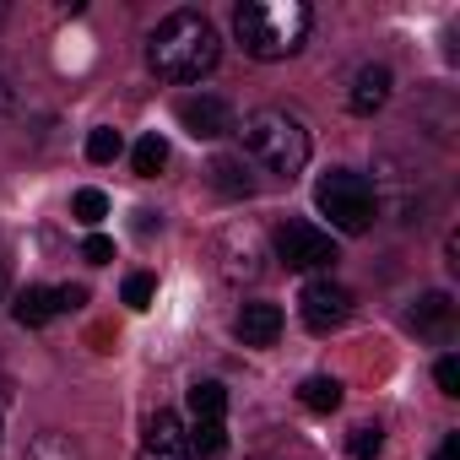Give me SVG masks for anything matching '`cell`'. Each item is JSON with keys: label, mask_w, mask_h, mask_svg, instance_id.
I'll use <instances>...</instances> for the list:
<instances>
[{"label": "cell", "mask_w": 460, "mask_h": 460, "mask_svg": "<svg viewBox=\"0 0 460 460\" xmlns=\"http://www.w3.org/2000/svg\"><path fill=\"white\" fill-rule=\"evenodd\" d=\"M0 428H6V401H0Z\"/></svg>", "instance_id": "obj_30"}, {"label": "cell", "mask_w": 460, "mask_h": 460, "mask_svg": "<svg viewBox=\"0 0 460 460\" xmlns=\"http://www.w3.org/2000/svg\"><path fill=\"white\" fill-rule=\"evenodd\" d=\"M379 449H385L379 422H358V428H352V438H347V455H352V460H374Z\"/></svg>", "instance_id": "obj_21"}, {"label": "cell", "mask_w": 460, "mask_h": 460, "mask_svg": "<svg viewBox=\"0 0 460 460\" xmlns=\"http://www.w3.org/2000/svg\"><path fill=\"white\" fill-rule=\"evenodd\" d=\"M234 331H239L244 347H271L282 336V309L277 304H244L239 320H234Z\"/></svg>", "instance_id": "obj_11"}, {"label": "cell", "mask_w": 460, "mask_h": 460, "mask_svg": "<svg viewBox=\"0 0 460 460\" xmlns=\"http://www.w3.org/2000/svg\"><path fill=\"white\" fill-rule=\"evenodd\" d=\"M17 325H28V331H39V325H49L55 314H60V304H55V288H22L17 293Z\"/></svg>", "instance_id": "obj_14"}, {"label": "cell", "mask_w": 460, "mask_h": 460, "mask_svg": "<svg viewBox=\"0 0 460 460\" xmlns=\"http://www.w3.org/2000/svg\"><path fill=\"white\" fill-rule=\"evenodd\" d=\"M433 460H460V433H444V444H438Z\"/></svg>", "instance_id": "obj_27"}, {"label": "cell", "mask_w": 460, "mask_h": 460, "mask_svg": "<svg viewBox=\"0 0 460 460\" xmlns=\"http://www.w3.org/2000/svg\"><path fill=\"white\" fill-rule=\"evenodd\" d=\"M239 136H244L250 157H255L266 173H277V179H298V173L309 168V130H304V119L288 114V109H255V114L239 125Z\"/></svg>", "instance_id": "obj_3"}, {"label": "cell", "mask_w": 460, "mask_h": 460, "mask_svg": "<svg viewBox=\"0 0 460 460\" xmlns=\"http://www.w3.org/2000/svg\"><path fill=\"white\" fill-rule=\"evenodd\" d=\"M12 109H17V93H12V82H6V76H0V119H6Z\"/></svg>", "instance_id": "obj_28"}, {"label": "cell", "mask_w": 460, "mask_h": 460, "mask_svg": "<svg viewBox=\"0 0 460 460\" xmlns=\"http://www.w3.org/2000/svg\"><path fill=\"white\" fill-rule=\"evenodd\" d=\"M277 255L293 271H325V266H336V239L314 222H282L277 227Z\"/></svg>", "instance_id": "obj_5"}, {"label": "cell", "mask_w": 460, "mask_h": 460, "mask_svg": "<svg viewBox=\"0 0 460 460\" xmlns=\"http://www.w3.org/2000/svg\"><path fill=\"white\" fill-rule=\"evenodd\" d=\"M227 417V390L217 379H195L190 385V422H222Z\"/></svg>", "instance_id": "obj_15"}, {"label": "cell", "mask_w": 460, "mask_h": 460, "mask_svg": "<svg viewBox=\"0 0 460 460\" xmlns=\"http://www.w3.org/2000/svg\"><path fill=\"white\" fill-rule=\"evenodd\" d=\"M152 293H157V282H152L146 271H136V277L125 282V309H136V314H141V309H152Z\"/></svg>", "instance_id": "obj_23"}, {"label": "cell", "mask_w": 460, "mask_h": 460, "mask_svg": "<svg viewBox=\"0 0 460 460\" xmlns=\"http://www.w3.org/2000/svg\"><path fill=\"white\" fill-rule=\"evenodd\" d=\"M82 261H87V266H109V261H114V239H103V234H93V239L82 244Z\"/></svg>", "instance_id": "obj_24"}, {"label": "cell", "mask_w": 460, "mask_h": 460, "mask_svg": "<svg viewBox=\"0 0 460 460\" xmlns=\"http://www.w3.org/2000/svg\"><path fill=\"white\" fill-rule=\"evenodd\" d=\"M406 325H411L417 336H449V325H455L449 293H422V298L406 309Z\"/></svg>", "instance_id": "obj_12"}, {"label": "cell", "mask_w": 460, "mask_h": 460, "mask_svg": "<svg viewBox=\"0 0 460 460\" xmlns=\"http://www.w3.org/2000/svg\"><path fill=\"white\" fill-rule=\"evenodd\" d=\"M0 22H6V12H0Z\"/></svg>", "instance_id": "obj_31"}, {"label": "cell", "mask_w": 460, "mask_h": 460, "mask_svg": "<svg viewBox=\"0 0 460 460\" xmlns=\"http://www.w3.org/2000/svg\"><path fill=\"white\" fill-rule=\"evenodd\" d=\"M352 288H341V282H331V277H314L304 293H298V314H304V325L314 331V336H331L336 325H347L352 320Z\"/></svg>", "instance_id": "obj_6"}, {"label": "cell", "mask_w": 460, "mask_h": 460, "mask_svg": "<svg viewBox=\"0 0 460 460\" xmlns=\"http://www.w3.org/2000/svg\"><path fill=\"white\" fill-rule=\"evenodd\" d=\"M433 379H438V390H444V395H460V358H438Z\"/></svg>", "instance_id": "obj_25"}, {"label": "cell", "mask_w": 460, "mask_h": 460, "mask_svg": "<svg viewBox=\"0 0 460 460\" xmlns=\"http://www.w3.org/2000/svg\"><path fill=\"white\" fill-rule=\"evenodd\" d=\"M314 12L304 0H244L234 12V33L250 60H288L304 49Z\"/></svg>", "instance_id": "obj_2"}, {"label": "cell", "mask_w": 460, "mask_h": 460, "mask_svg": "<svg viewBox=\"0 0 460 460\" xmlns=\"http://www.w3.org/2000/svg\"><path fill=\"white\" fill-rule=\"evenodd\" d=\"M130 168H136L141 179H157V173L168 168V141H163L157 130H152V136H141V141H136V152H130Z\"/></svg>", "instance_id": "obj_17"}, {"label": "cell", "mask_w": 460, "mask_h": 460, "mask_svg": "<svg viewBox=\"0 0 460 460\" xmlns=\"http://www.w3.org/2000/svg\"><path fill=\"white\" fill-rule=\"evenodd\" d=\"M55 304H60V314H76L87 304V288H55Z\"/></svg>", "instance_id": "obj_26"}, {"label": "cell", "mask_w": 460, "mask_h": 460, "mask_svg": "<svg viewBox=\"0 0 460 460\" xmlns=\"http://www.w3.org/2000/svg\"><path fill=\"white\" fill-rule=\"evenodd\" d=\"M141 460H190V444H184V422L173 411H157L141 433Z\"/></svg>", "instance_id": "obj_10"}, {"label": "cell", "mask_w": 460, "mask_h": 460, "mask_svg": "<svg viewBox=\"0 0 460 460\" xmlns=\"http://www.w3.org/2000/svg\"><path fill=\"white\" fill-rule=\"evenodd\" d=\"M211 190L227 195V200H250L255 195V179H250V163L244 157H211Z\"/></svg>", "instance_id": "obj_13"}, {"label": "cell", "mask_w": 460, "mask_h": 460, "mask_svg": "<svg viewBox=\"0 0 460 460\" xmlns=\"http://www.w3.org/2000/svg\"><path fill=\"white\" fill-rule=\"evenodd\" d=\"M390 66H379V60H368L358 76H352V93H347V109L358 114V119H368V114H379L385 103H390Z\"/></svg>", "instance_id": "obj_9"}, {"label": "cell", "mask_w": 460, "mask_h": 460, "mask_svg": "<svg viewBox=\"0 0 460 460\" xmlns=\"http://www.w3.org/2000/svg\"><path fill=\"white\" fill-rule=\"evenodd\" d=\"M22 460H82V449L66 438V433H39L33 444H28V455Z\"/></svg>", "instance_id": "obj_19"}, {"label": "cell", "mask_w": 460, "mask_h": 460, "mask_svg": "<svg viewBox=\"0 0 460 460\" xmlns=\"http://www.w3.org/2000/svg\"><path fill=\"white\" fill-rule=\"evenodd\" d=\"M71 217H76L82 227H98V222L109 217V195H103V190H76V200H71Z\"/></svg>", "instance_id": "obj_20"}, {"label": "cell", "mask_w": 460, "mask_h": 460, "mask_svg": "<svg viewBox=\"0 0 460 460\" xmlns=\"http://www.w3.org/2000/svg\"><path fill=\"white\" fill-rule=\"evenodd\" d=\"M217 60H222V39L200 12H173L146 39V66L163 82H200L217 71Z\"/></svg>", "instance_id": "obj_1"}, {"label": "cell", "mask_w": 460, "mask_h": 460, "mask_svg": "<svg viewBox=\"0 0 460 460\" xmlns=\"http://www.w3.org/2000/svg\"><path fill=\"white\" fill-rule=\"evenodd\" d=\"M217 271L227 282H261L266 277V250H261L255 227H227L217 239Z\"/></svg>", "instance_id": "obj_7"}, {"label": "cell", "mask_w": 460, "mask_h": 460, "mask_svg": "<svg viewBox=\"0 0 460 460\" xmlns=\"http://www.w3.org/2000/svg\"><path fill=\"white\" fill-rule=\"evenodd\" d=\"M119 152H125L119 130H109V125H103V130H93V136H87V163H114Z\"/></svg>", "instance_id": "obj_22"}, {"label": "cell", "mask_w": 460, "mask_h": 460, "mask_svg": "<svg viewBox=\"0 0 460 460\" xmlns=\"http://www.w3.org/2000/svg\"><path fill=\"white\" fill-rule=\"evenodd\" d=\"M179 125H184L195 141H217V136H234V130H239V114H234V103H227V98L200 93V98H184V103H179Z\"/></svg>", "instance_id": "obj_8"}, {"label": "cell", "mask_w": 460, "mask_h": 460, "mask_svg": "<svg viewBox=\"0 0 460 460\" xmlns=\"http://www.w3.org/2000/svg\"><path fill=\"white\" fill-rule=\"evenodd\" d=\"M314 206L331 217V227L341 234H368L374 217H379V200H374V184L352 168H331L320 184H314Z\"/></svg>", "instance_id": "obj_4"}, {"label": "cell", "mask_w": 460, "mask_h": 460, "mask_svg": "<svg viewBox=\"0 0 460 460\" xmlns=\"http://www.w3.org/2000/svg\"><path fill=\"white\" fill-rule=\"evenodd\" d=\"M0 298H6V261H0Z\"/></svg>", "instance_id": "obj_29"}, {"label": "cell", "mask_w": 460, "mask_h": 460, "mask_svg": "<svg viewBox=\"0 0 460 460\" xmlns=\"http://www.w3.org/2000/svg\"><path fill=\"white\" fill-rule=\"evenodd\" d=\"M298 401H304L309 411H336V406H341V379L314 374V379H304V385H298Z\"/></svg>", "instance_id": "obj_18"}, {"label": "cell", "mask_w": 460, "mask_h": 460, "mask_svg": "<svg viewBox=\"0 0 460 460\" xmlns=\"http://www.w3.org/2000/svg\"><path fill=\"white\" fill-rule=\"evenodd\" d=\"M184 444H190V460H217L227 449V428L222 422H190L184 428Z\"/></svg>", "instance_id": "obj_16"}]
</instances>
